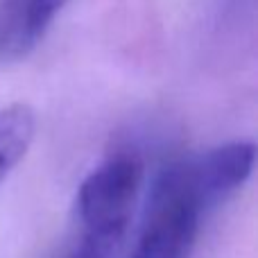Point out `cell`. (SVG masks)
I'll return each instance as SVG.
<instances>
[{
  "label": "cell",
  "instance_id": "6da1fadb",
  "mask_svg": "<svg viewBox=\"0 0 258 258\" xmlns=\"http://www.w3.org/2000/svg\"><path fill=\"white\" fill-rule=\"evenodd\" d=\"M256 145L236 141L168 163L156 174L129 258H188L202 220L249 179Z\"/></svg>",
  "mask_w": 258,
  "mask_h": 258
},
{
  "label": "cell",
  "instance_id": "7a4b0ae2",
  "mask_svg": "<svg viewBox=\"0 0 258 258\" xmlns=\"http://www.w3.org/2000/svg\"><path fill=\"white\" fill-rule=\"evenodd\" d=\"M145 163L134 150L102 159L77 188L73 229L57 258H111L127 233Z\"/></svg>",
  "mask_w": 258,
  "mask_h": 258
},
{
  "label": "cell",
  "instance_id": "3957f363",
  "mask_svg": "<svg viewBox=\"0 0 258 258\" xmlns=\"http://www.w3.org/2000/svg\"><path fill=\"white\" fill-rule=\"evenodd\" d=\"M68 0H0V63L21 61L43 41Z\"/></svg>",
  "mask_w": 258,
  "mask_h": 258
},
{
  "label": "cell",
  "instance_id": "277c9868",
  "mask_svg": "<svg viewBox=\"0 0 258 258\" xmlns=\"http://www.w3.org/2000/svg\"><path fill=\"white\" fill-rule=\"evenodd\" d=\"M36 132V118L27 104L0 109V186L23 161Z\"/></svg>",
  "mask_w": 258,
  "mask_h": 258
}]
</instances>
